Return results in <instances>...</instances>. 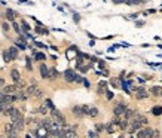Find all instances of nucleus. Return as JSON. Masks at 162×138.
<instances>
[{
    "label": "nucleus",
    "mask_w": 162,
    "mask_h": 138,
    "mask_svg": "<svg viewBox=\"0 0 162 138\" xmlns=\"http://www.w3.org/2000/svg\"><path fill=\"white\" fill-rule=\"evenodd\" d=\"M51 116L54 117V120H55V122H58V123H61V125H64V123H66V119H64L63 113H61V111H58L55 107H54V108H51Z\"/></svg>",
    "instance_id": "f257e3e1"
},
{
    "label": "nucleus",
    "mask_w": 162,
    "mask_h": 138,
    "mask_svg": "<svg viewBox=\"0 0 162 138\" xmlns=\"http://www.w3.org/2000/svg\"><path fill=\"white\" fill-rule=\"evenodd\" d=\"M12 126H14V129H15V131L21 132V131L24 129V126H26V122H24V116H20V117H17L15 120H12Z\"/></svg>",
    "instance_id": "f03ea898"
},
{
    "label": "nucleus",
    "mask_w": 162,
    "mask_h": 138,
    "mask_svg": "<svg viewBox=\"0 0 162 138\" xmlns=\"http://www.w3.org/2000/svg\"><path fill=\"white\" fill-rule=\"evenodd\" d=\"M153 135V129L152 128H149V126H146V128H140L138 131H137V137L138 138H150Z\"/></svg>",
    "instance_id": "7ed1b4c3"
},
{
    "label": "nucleus",
    "mask_w": 162,
    "mask_h": 138,
    "mask_svg": "<svg viewBox=\"0 0 162 138\" xmlns=\"http://www.w3.org/2000/svg\"><path fill=\"white\" fill-rule=\"evenodd\" d=\"M0 101H2V102L8 107V105H11L12 102H15V101H17V95H12V94H5V95H3V98L0 100Z\"/></svg>",
    "instance_id": "20e7f679"
},
{
    "label": "nucleus",
    "mask_w": 162,
    "mask_h": 138,
    "mask_svg": "<svg viewBox=\"0 0 162 138\" xmlns=\"http://www.w3.org/2000/svg\"><path fill=\"white\" fill-rule=\"evenodd\" d=\"M72 111H73V114L76 116V117H85L86 114H85V111H83V108H82V105H74L73 108H72Z\"/></svg>",
    "instance_id": "39448f33"
},
{
    "label": "nucleus",
    "mask_w": 162,
    "mask_h": 138,
    "mask_svg": "<svg viewBox=\"0 0 162 138\" xmlns=\"http://www.w3.org/2000/svg\"><path fill=\"white\" fill-rule=\"evenodd\" d=\"M141 126H143V125H141V122H138L137 119H134V120L131 122V126L128 128V131H129L131 134H134V132H137V131H138Z\"/></svg>",
    "instance_id": "423d86ee"
},
{
    "label": "nucleus",
    "mask_w": 162,
    "mask_h": 138,
    "mask_svg": "<svg viewBox=\"0 0 162 138\" xmlns=\"http://www.w3.org/2000/svg\"><path fill=\"white\" fill-rule=\"evenodd\" d=\"M74 77H76V73L73 71V70H66L64 71V80L66 82H74Z\"/></svg>",
    "instance_id": "0eeeda50"
},
{
    "label": "nucleus",
    "mask_w": 162,
    "mask_h": 138,
    "mask_svg": "<svg viewBox=\"0 0 162 138\" xmlns=\"http://www.w3.org/2000/svg\"><path fill=\"white\" fill-rule=\"evenodd\" d=\"M135 91H137V94H135V95H137V98H138V100H143V98H147V97H149V92H147L144 88H137Z\"/></svg>",
    "instance_id": "6e6552de"
},
{
    "label": "nucleus",
    "mask_w": 162,
    "mask_h": 138,
    "mask_svg": "<svg viewBox=\"0 0 162 138\" xmlns=\"http://www.w3.org/2000/svg\"><path fill=\"white\" fill-rule=\"evenodd\" d=\"M40 76L43 79H49V68L46 64H40Z\"/></svg>",
    "instance_id": "1a4fd4ad"
},
{
    "label": "nucleus",
    "mask_w": 162,
    "mask_h": 138,
    "mask_svg": "<svg viewBox=\"0 0 162 138\" xmlns=\"http://www.w3.org/2000/svg\"><path fill=\"white\" fill-rule=\"evenodd\" d=\"M125 110H126V105H125L123 102L117 104V105L115 107V116H120V114H123Z\"/></svg>",
    "instance_id": "9d476101"
},
{
    "label": "nucleus",
    "mask_w": 162,
    "mask_h": 138,
    "mask_svg": "<svg viewBox=\"0 0 162 138\" xmlns=\"http://www.w3.org/2000/svg\"><path fill=\"white\" fill-rule=\"evenodd\" d=\"M17 91H18L17 85H9V86H5V88H3V92H5V94H14V92H17Z\"/></svg>",
    "instance_id": "9b49d317"
},
{
    "label": "nucleus",
    "mask_w": 162,
    "mask_h": 138,
    "mask_svg": "<svg viewBox=\"0 0 162 138\" xmlns=\"http://www.w3.org/2000/svg\"><path fill=\"white\" fill-rule=\"evenodd\" d=\"M11 77H12V80H14L15 83L21 80V74H20L18 70H12V71H11Z\"/></svg>",
    "instance_id": "f8f14e48"
},
{
    "label": "nucleus",
    "mask_w": 162,
    "mask_h": 138,
    "mask_svg": "<svg viewBox=\"0 0 162 138\" xmlns=\"http://www.w3.org/2000/svg\"><path fill=\"white\" fill-rule=\"evenodd\" d=\"M134 119H137L138 122H141V125H146V123H147L146 116H143V114H140V113H134Z\"/></svg>",
    "instance_id": "ddd939ff"
},
{
    "label": "nucleus",
    "mask_w": 162,
    "mask_h": 138,
    "mask_svg": "<svg viewBox=\"0 0 162 138\" xmlns=\"http://www.w3.org/2000/svg\"><path fill=\"white\" fill-rule=\"evenodd\" d=\"M6 20L11 21V23L15 20V12H14L12 9H6Z\"/></svg>",
    "instance_id": "4468645a"
},
{
    "label": "nucleus",
    "mask_w": 162,
    "mask_h": 138,
    "mask_svg": "<svg viewBox=\"0 0 162 138\" xmlns=\"http://www.w3.org/2000/svg\"><path fill=\"white\" fill-rule=\"evenodd\" d=\"M152 114H153V116H161V114H162V107H161V105H155V107L152 108Z\"/></svg>",
    "instance_id": "2eb2a0df"
},
{
    "label": "nucleus",
    "mask_w": 162,
    "mask_h": 138,
    "mask_svg": "<svg viewBox=\"0 0 162 138\" xmlns=\"http://www.w3.org/2000/svg\"><path fill=\"white\" fill-rule=\"evenodd\" d=\"M88 116H91V117H97V116H98V108H97V107H89Z\"/></svg>",
    "instance_id": "dca6fc26"
},
{
    "label": "nucleus",
    "mask_w": 162,
    "mask_h": 138,
    "mask_svg": "<svg viewBox=\"0 0 162 138\" xmlns=\"http://www.w3.org/2000/svg\"><path fill=\"white\" fill-rule=\"evenodd\" d=\"M36 89H37V86H36V85H31V86H28V88H27V91H26L27 97H28V95H34Z\"/></svg>",
    "instance_id": "f3484780"
},
{
    "label": "nucleus",
    "mask_w": 162,
    "mask_h": 138,
    "mask_svg": "<svg viewBox=\"0 0 162 138\" xmlns=\"http://www.w3.org/2000/svg\"><path fill=\"white\" fill-rule=\"evenodd\" d=\"M8 51H9V54H11L12 60H15V58L18 57V49H17V48H14V46H12V48H9Z\"/></svg>",
    "instance_id": "a211bd4d"
},
{
    "label": "nucleus",
    "mask_w": 162,
    "mask_h": 138,
    "mask_svg": "<svg viewBox=\"0 0 162 138\" xmlns=\"http://www.w3.org/2000/svg\"><path fill=\"white\" fill-rule=\"evenodd\" d=\"M45 58H46V55L43 52H36L34 54V60H37V61H43Z\"/></svg>",
    "instance_id": "6ab92c4d"
},
{
    "label": "nucleus",
    "mask_w": 162,
    "mask_h": 138,
    "mask_svg": "<svg viewBox=\"0 0 162 138\" xmlns=\"http://www.w3.org/2000/svg\"><path fill=\"white\" fill-rule=\"evenodd\" d=\"M117 125H119V128H120L122 131H125V129H128V119H125V120H122V122H119Z\"/></svg>",
    "instance_id": "aec40b11"
},
{
    "label": "nucleus",
    "mask_w": 162,
    "mask_h": 138,
    "mask_svg": "<svg viewBox=\"0 0 162 138\" xmlns=\"http://www.w3.org/2000/svg\"><path fill=\"white\" fill-rule=\"evenodd\" d=\"M15 46H17V48H20L21 51H26V48H27V46L24 45V42H23V40H17V42H15Z\"/></svg>",
    "instance_id": "412c9836"
},
{
    "label": "nucleus",
    "mask_w": 162,
    "mask_h": 138,
    "mask_svg": "<svg viewBox=\"0 0 162 138\" xmlns=\"http://www.w3.org/2000/svg\"><path fill=\"white\" fill-rule=\"evenodd\" d=\"M3 60H5V62H9V61H12V57H11L9 51H5V52H3Z\"/></svg>",
    "instance_id": "4be33fe9"
},
{
    "label": "nucleus",
    "mask_w": 162,
    "mask_h": 138,
    "mask_svg": "<svg viewBox=\"0 0 162 138\" xmlns=\"http://www.w3.org/2000/svg\"><path fill=\"white\" fill-rule=\"evenodd\" d=\"M123 114H125V119H131V117H134V111L129 110V108H126V110L123 111Z\"/></svg>",
    "instance_id": "5701e85b"
},
{
    "label": "nucleus",
    "mask_w": 162,
    "mask_h": 138,
    "mask_svg": "<svg viewBox=\"0 0 162 138\" xmlns=\"http://www.w3.org/2000/svg\"><path fill=\"white\" fill-rule=\"evenodd\" d=\"M104 129L109 132V134H113L115 128H113V123H109V125H104Z\"/></svg>",
    "instance_id": "b1692460"
},
{
    "label": "nucleus",
    "mask_w": 162,
    "mask_h": 138,
    "mask_svg": "<svg viewBox=\"0 0 162 138\" xmlns=\"http://www.w3.org/2000/svg\"><path fill=\"white\" fill-rule=\"evenodd\" d=\"M58 76V71L55 70V68H51V71H49V77H52V79H55Z\"/></svg>",
    "instance_id": "393cba45"
},
{
    "label": "nucleus",
    "mask_w": 162,
    "mask_h": 138,
    "mask_svg": "<svg viewBox=\"0 0 162 138\" xmlns=\"http://www.w3.org/2000/svg\"><path fill=\"white\" fill-rule=\"evenodd\" d=\"M11 131H14V126H12V123H8V125H5V132H6V134H9Z\"/></svg>",
    "instance_id": "a878e982"
},
{
    "label": "nucleus",
    "mask_w": 162,
    "mask_h": 138,
    "mask_svg": "<svg viewBox=\"0 0 162 138\" xmlns=\"http://www.w3.org/2000/svg\"><path fill=\"white\" fill-rule=\"evenodd\" d=\"M125 3H128V5H138V3H141V0H125Z\"/></svg>",
    "instance_id": "bb28decb"
},
{
    "label": "nucleus",
    "mask_w": 162,
    "mask_h": 138,
    "mask_svg": "<svg viewBox=\"0 0 162 138\" xmlns=\"http://www.w3.org/2000/svg\"><path fill=\"white\" fill-rule=\"evenodd\" d=\"M21 27H23V30H24V31H30V25H28L26 21H23V23H21Z\"/></svg>",
    "instance_id": "cd10ccee"
},
{
    "label": "nucleus",
    "mask_w": 162,
    "mask_h": 138,
    "mask_svg": "<svg viewBox=\"0 0 162 138\" xmlns=\"http://www.w3.org/2000/svg\"><path fill=\"white\" fill-rule=\"evenodd\" d=\"M45 104H46V107H48V108H54V107H55V105H54V102H52V100H46V101H45Z\"/></svg>",
    "instance_id": "c85d7f7f"
},
{
    "label": "nucleus",
    "mask_w": 162,
    "mask_h": 138,
    "mask_svg": "<svg viewBox=\"0 0 162 138\" xmlns=\"http://www.w3.org/2000/svg\"><path fill=\"white\" fill-rule=\"evenodd\" d=\"M95 131H97V132H101V131H104V125H101V123H97V125H95Z\"/></svg>",
    "instance_id": "c756f323"
},
{
    "label": "nucleus",
    "mask_w": 162,
    "mask_h": 138,
    "mask_svg": "<svg viewBox=\"0 0 162 138\" xmlns=\"http://www.w3.org/2000/svg\"><path fill=\"white\" fill-rule=\"evenodd\" d=\"M106 97H107V100H112V98L115 97V94H113L112 91H107V89H106Z\"/></svg>",
    "instance_id": "7c9ffc66"
},
{
    "label": "nucleus",
    "mask_w": 162,
    "mask_h": 138,
    "mask_svg": "<svg viewBox=\"0 0 162 138\" xmlns=\"http://www.w3.org/2000/svg\"><path fill=\"white\" fill-rule=\"evenodd\" d=\"M12 25H14V28H15V31H17V33L20 34V33H21V28H20V25H18L17 23H14V21H12Z\"/></svg>",
    "instance_id": "2f4dec72"
},
{
    "label": "nucleus",
    "mask_w": 162,
    "mask_h": 138,
    "mask_svg": "<svg viewBox=\"0 0 162 138\" xmlns=\"http://www.w3.org/2000/svg\"><path fill=\"white\" fill-rule=\"evenodd\" d=\"M152 91H153V94H155V95H159V94H161V91H162V89H161V88H158V86H155V88H153V89H152Z\"/></svg>",
    "instance_id": "473e14b6"
},
{
    "label": "nucleus",
    "mask_w": 162,
    "mask_h": 138,
    "mask_svg": "<svg viewBox=\"0 0 162 138\" xmlns=\"http://www.w3.org/2000/svg\"><path fill=\"white\" fill-rule=\"evenodd\" d=\"M33 67H31V61H30V58H27V70H31Z\"/></svg>",
    "instance_id": "72a5a7b5"
},
{
    "label": "nucleus",
    "mask_w": 162,
    "mask_h": 138,
    "mask_svg": "<svg viewBox=\"0 0 162 138\" xmlns=\"http://www.w3.org/2000/svg\"><path fill=\"white\" fill-rule=\"evenodd\" d=\"M82 80H83V77H80V76H76L74 77V82H77V83H82Z\"/></svg>",
    "instance_id": "f704fd0d"
},
{
    "label": "nucleus",
    "mask_w": 162,
    "mask_h": 138,
    "mask_svg": "<svg viewBox=\"0 0 162 138\" xmlns=\"http://www.w3.org/2000/svg\"><path fill=\"white\" fill-rule=\"evenodd\" d=\"M82 83H83V85H85L86 88H89V86H91V83H89V82H88L86 79H83V80H82Z\"/></svg>",
    "instance_id": "c9c22d12"
},
{
    "label": "nucleus",
    "mask_w": 162,
    "mask_h": 138,
    "mask_svg": "<svg viewBox=\"0 0 162 138\" xmlns=\"http://www.w3.org/2000/svg\"><path fill=\"white\" fill-rule=\"evenodd\" d=\"M122 88H123V91H125L126 94H129V91H128V85H126V83H122Z\"/></svg>",
    "instance_id": "e433bc0d"
},
{
    "label": "nucleus",
    "mask_w": 162,
    "mask_h": 138,
    "mask_svg": "<svg viewBox=\"0 0 162 138\" xmlns=\"http://www.w3.org/2000/svg\"><path fill=\"white\" fill-rule=\"evenodd\" d=\"M46 111H48V110H46V107H40V108H39V113H42V114H45Z\"/></svg>",
    "instance_id": "4c0bfd02"
},
{
    "label": "nucleus",
    "mask_w": 162,
    "mask_h": 138,
    "mask_svg": "<svg viewBox=\"0 0 162 138\" xmlns=\"http://www.w3.org/2000/svg\"><path fill=\"white\" fill-rule=\"evenodd\" d=\"M79 21H80V17H79V15H77V14H74V23H76V24H77V23H79Z\"/></svg>",
    "instance_id": "58836bf2"
},
{
    "label": "nucleus",
    "mask_w": 162,
    "mask_h": 138,
    "mask_svg": "<svg viewBox=\"0 0 162 138\" xmlns=\"http://www.w3.org/2000/svg\"><path fill=\"white\" fill-rule=\"evenodd\" d=\"M88 135H89V137H98V132H92V131H91V132H88Z\"/></svg>",
    "instance_id": "ea45409f"
},
{
    "label": "nucleus",
    "mask_w": 162,
    "mask_h": 138,
    "mask_svg": "<svg viewBox=\"0 0 162 138\" xmlns=\"http://www.w3.org/2000/svg\"><path fill=\"white\" fill-rule=\"evenodd\" d=\"M113 3H116V5H120V3H125V0H113Z\"/></svg>",
    "instance_id": "a19ab883"
},
{
    "label": "nucleus",
    "mask_w": 162,
    "mask_h": 138,
    "mask_svg": "<svg viewBox=\"0 0 162 138\" xmlns=\"http://www.w3.org/2000/svg\"><path fill=\"white\" fill-rule=\"evenodd\" d=\"M3 30H5V31H9V25H8L6 23H3Z\"/></svg>",
    "instance_id": "79ce46f5"
},
{
    "label": "nucleus",
    "mask_w": 162,
    "mask_h": 138,
    "mask_svg": "<svg viewBox=\"0 0 162 138\" xmlns=\"http://www.w3.org/2000/svg\"><path fill=\"white\" fill-rule=\"evenodd\" d=\"M98 65H100V68H104V62H103V61H100Z\"/></svg>",
    "instance_id": "37998d69"
},
{
    "label": "nucleus",
    "mask_w": 162,
    "mask_h": 138,
    "mask_svg": "<svg viewBox=\"0 0 162 138\" xmlns=\"http://www.w3.org/2000/svg\"><path fill=\"white\" fill-rule=\"evenodd\" d=\"M3 85H5V80H3V79H0V86H3Z\"/></svg>",
    "instance_id": "c03bdc74"
},
{
    "label": "nucleus",
    "mask_w": 162,
    "mask_h": 138,
    "mask_svg": "<svg viewBox=\"0 0 162 138\" xmlns=\"http://www.w3.org/2000/svg\"><path fill=\"white\" fill-rule=\"evenodd\" d=\"M3 95H5V92H0V100L3 98Z\"/></svg>",
    "instance_id": "a18cd8bd"
},
{
    "label": "nucleus",
    "mask_w": 162,
    "mask_h": 138,
    "mask_svg": "<svg viewBox=\"0 0 162 138\" xmlns=\"http://www.w3.org/2000/svg\"><path fill=\"white\" fill-rule=\"evenodd\" d=\"M141 2H144V0H141Z\"/></svg>",
    "instance_id": "49530a36"
}]
</instances>
